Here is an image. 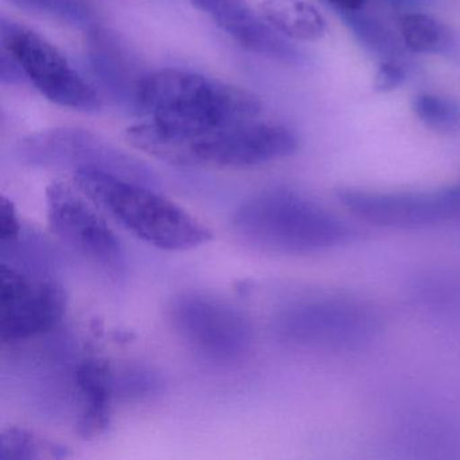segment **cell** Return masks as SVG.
<instances>
[{
	"instance_id": "cell-1",
	"label": "cell",
	"mask_w": 460,
	"mask_h": 460,
	"mask_svg": "<svg viewBox=\"0 0 460 460\" xmlns=\"http://www.w3.org/2000/svg\"><path fill=\"white\" fill-rule=\"evenodd\" d=\"M126 141L182 168H249L289 157L298 147L290 128L255 120L199 133H179L150 120L128 128Z\"/></svg>"
},
{
	"instance_id": "cell-2",
	"label": "cell",
	"mask_w": 460,
	"mask_h": 460,
	"mask_svg": "<svg viewBox=\"0 0 460 460\" xmlns=\"http://www.w3.org/2000/svg\"><path fill=\"white\" fill-rule=\"evenodd\" d=\"M136 101L152 122L179 133L249 122L262 111L252 91L180 69H161L139 79Z\"/></svg>"
},
{
	"instance_id": "cell-3",
	"label": "cell",
	"mask_w": 460,
	"mask_h": 460,
	"mask_svg": "<svg viewBox=\"0 0 460 460\" xmlns=\"http://www.w3.org/2000/svg\"><path fill=\"white\" fill-rule=\"evenodd\" d=\"M233 228L252 249L273 254H311L354 236L341 217L287 188L263 190L244 201L234 215Z\"/></svg>"
},
{
	"instance_id": "cell-4",
	"label": "cell",
	"mask_w": 460,
	"mask_h": 460,
	"mask_svg": "<svg viewBox=\"0 0 460 460\" xmlns=\"http://www.w3.org/2000/svg\"><path fill=\"white\" fill-rule=\"evenodd\" d=\"M75 184L126 230L158 249L182 252L212 238L201 220L147 185L99 171L75 172Z\"/></svg>"
},
{
	"instance_id": "cell-5",
	"label": "cell",
	"mask_w": 460,
	"mask_h": 460,
	"mask_svg": "<svg viewBox=\"0 0 460 460\" xmlns=\"http://www.w3.org/2000/svg\"><path fill=\"white\" fill-rule=\"evenodd\" d=\"M381 319L373 306L341 296L305 298L285 306L273 322L276 338L296 349L344 352L376 341Z\"/></svg>"
},
{
	"instance_id": "cell-6",
	"label": "cell",
	"mask_w": 460,
	"mask_h": 460,
	"mask_svg": "<svg viewBox=\"0 0 460 460\" xmlns=\"http://www.w3.org/2000/svg\"><path fill=\"white\" fill-rule=\"evenodd\" d=\"M18 155L23 164L34 168L99 171L147 187L158 184L157 176L146 164L80 128L33 134L21 142Z\"/></svg>"
},
{
	"instance_id": "cell-7",
	"label": "cell",
	"mask_w": 460,
	"mask_h": 460,
	"mask_svg": "<svg viewBox=\"0 0 460 460\" xmlns=\"http://www.w3.org/2000/svg\"><path fill=\"white\" fill-rule=\"evenodd\" d=\"M172 327L201 359L217 365L241 362L252 347V330L235 306L212 296L185 293L169 309Z\"/></svg>"
},
{
	"instance_id": "cell-8",
	"label": "cell",
	"mask_w": 460,
	"mask_h": 460,
	"mask_svg": "<svg viewBox=\"0 0 460 460\" xmlns=\"http://www.w3.org/2000/svg\"><path fill=\"white\" fill-rule=\"evenodd\" d=\"M2 45L25 77L52 103L77 111L101 109L98 93L72 68L66 56L36 31L2 18Z\"/></svg>"
},
{
	"instance_id": "cell-9",
	"label": "cell",
	"mask_w": 460,
	"mask_h": 460,
	"mask_svg": "<svg viewBox=\"0 0 460 460\" xmlns=\"http://www.w3.org/2000/svg\"><path fill=\"white\" fill-rule=\"evenodd\" d=\"M66 295L58 282L2 262L0 339L17 343L52 331L63 319Z\"/></svg>"
},
{
	"instance_id": "cell-10",
	"label": "cell",
	"mask_w": 460,
	"mask_h": 460,
	"mask_svg": "<svg viewBox=\"0 0 460 460\" xmlns=\"http://www.w3.org/2000/svg\"><path fill=\"white\" fill-rule=\"evenodd\" d=\"M79 190V188H77ZM68 182L55 181L47 190L48 217L56 235L75 252L112 277L122 276V247L106 220Z\"/></svg>"
},
{
	"instance_id": "cell-11",
	"label": "cell",
	"mask_w": 460,
	"mask_h": 460,
	"mask_svg": "<svg viewBox=\"0 0 460 460\" xmlns=\"http://www.w3.org/2000/svg\"><path fill=\"white\" fill-rule=\"evenodd\" d=\"M341 206L357 219L376 227L392 230H417L454 220V190H411V192H376V190H341Z\"/></svg>"
},
{
	"instance_id": "cell-12",
	"label": "cell",
	"mask_w": 460,
	"mask_h": 460,
	"mask_svg": "<svg viewBox=\"0 0 460 460\" xmlns=\"http://www.w3.org/2000/svg\"><path fill=\"white\" fill-rule=\"evenodd\" d=\"M198 9L208 14L236 44L257 55L274 58L289 66H303L305 55L284 36L258 17L241 0H192Z\"/></svg>"
},
{
	"instance_id": "cell-13",
	"label": "cell",
	"mask_w": 460,
	"mask_h": 460,
	"mask_svg": "<svg viewBox=\"0 0 460 460\" xmlns=\"http://www.w3.org/2000/svg\"><path fill=\"white\" fill-rule=\"evenodd\" d=\"M75 384L80 400L77 433L83 438H99L110 425L114 373L106 360L91 358L77 367Z\"/></svg>"
},
{
	"instance_id": "cell-14",
	"label": "cell",
	"mask_w": 460,
	"mask_h": 460,
	"mask_svg": "<svg viewBox=\"0 0 460 460\" xmlns=\"http://www.w3.org/2000/svg\"><path fill=\"white\" fill-rule=\"evenodd\" d=\"M260 15L277 33L297 41H316L327 29L323 15L305 0H262Z\"/></svg>"
},
{
	"instance_id": "cell-15",
	"label": "cell",
	"mask_w": 460,
	"mask_h": 460,
	"mask_svg": "<svg viewBox=\"0 0 460 460\" xmlns=\"http://www.w3.org/2000/svg\"><path fill=\"white\" fill-rule=\"evenodd\" d=\"M401 37L409 50L422 55H447L456 41L448 26L422 13L401 15L398 21Z\"/></svg>"
},
{
	"instance_id": "cell-16",
	"label": "cell",
	"mask_w": 460,
	"mask_h": 460,
	"mask_svg": "<svg viewBox=\"0 0 460 460\" xmlns=\"http://www.w3.org/2000/svg\"><path fill=\"white\" fill-rule=\"evenodd\" d=\"M66 447L23 428H9L0 435V460H39L68 457Z\"/></svg>"
},
{
	"instance_id": "cell-17",
	"label": "cell",
	"mask_w": 460,
	"mask_h": 460,
	"mask_svg": "<svg viewBox=\"0 0 460 460\" xmlns=\"http://www.w3.org/2000/svg\"><path fill=\"white\" fill-rule=\"evenodd\" d=\"M413 111L428 128L440 133L460 131V103L432 93H420L413 99Z\"/></svg>"
},
{
	"instance_id": "cell-18",
	"label": "cell",
	"mask_w": 460,
	"mask_h": 460,
	"mask_svg": "<svg viewBox=\"0 0 460 460\" xmlns=\"http://www.w3.org/2000/svg\"><path fill=\"white\" fill-rule=\"evenodd\" d=\"M163 385L158 374L145 367H128L114 376L115 395L131 400L153 397L161 392Z\"/></svg>"
},
{
	"instance_id": "cell-19",
	"label": "cell",
	"mask_w": 460,
	"mask_h": 460,
	"mask_svg": "<svg viewBox=\"0 0 460 460\" xmlns=\"http://www.w3.org/2000/svg\"><path fill=\"white\" fill-rule=\"evenodd\" d=\"M23 9L40 14L49 15L71 23H82L85 20V10L79 0H12Z\"/></svg>"
},
{
	"instance_id": "cell-20",
	"label": "cell",
	"mask_w": 460,
	"mask_h": 460,
	"mask_svg": "<svg viewBox=\"0 0 460 460\" xmlns=\"http://www.w3.org/2000/svg\"><path fill=\"white\" fill-rule=\"evenodd\" d=\"M358 13L359 12L346 13V14L349 15L347 22L355 31V36L359 37L360 41L365 42L374 50H381L384 53L394 47L390 41L389 34L385 31V28L376 25L368 18L358 15Z\"/></svg>"
},
{
	"instance_id": "cell-21",
	"label": "cell",
	"mask_w": 460,
	"mask_h": 460,
	"mask_svg": "<svg viewBox=\"0 0 460 460\" xmlns=\"http://www.w3.org/2000/svg\"><path fill=\"white\" fill-rule=\"evenodd\" d=\"M22 235V225L15 211L14 204L2 196L0 199V244L17 242Z\"/></svg>"
},
{
	"instance_id": "cell-22",
	"label": "cell",
	"mask_w": 460,
	"mask_h": 460,
	"mask_svg": "<svg viewBox=\"0 0 460 460\" xmlns=\"http://www.w3.org/2000/svg\"><path fill=\"white\" fill-rule=\"evenodd\" d=\"M405 76V69L400 64L394 61H385L376 72L374 87L378 93H389L402 84Z\"/></svg>"
},
{
	"instance_id": "cell-23",
	"label": "cell",
	"mask_w": 460,
	"mask_h": 460,
	"mask_svg": "<svg viewBox=\"0 0 460 460\" xmlns=\"http://www.w3.org/2000/svg\"><path fill=\"white\" fill-rule=\"evenodd\" d=\"M2 72H0V76H2V82L7 83V84H14V83L21 82V80L25 77V74H23L22 69H21L20 64L13 58V56H10L9 53L4 50V56H2Z\"/></svg>"
},
{
	"instance_id": "cell-24",
	"label": "cell",
	"mask_w": 460,
	"mask_h": 460,
	"mask_svg": "<svg viewBox=\"0 0 460 460\" xmlns=\"http://www.w3.org/2000/svg\"><path fill=\"white\" fill-rule=\"evenodd\" d=\"M324 2L344 13L360 12L366 4V0H324Z\"/></svg>"
},
{
	"instance_id": "cell-25",
	"label": "cell",
	"mask_w": 460,
	"mask_h": 460,
	"mask_svg": "<svg viewBox=\"0 0 460 460\" xmlns=\"http://www.w3.org/2000/svg\"><path fill=\"white\" fill-rule=\"evenodd\" d=\"M454 190V200H455V209H454V220L455 222H460V185L457 187L452 188Z\"/></svg>"
}]
</instances>
